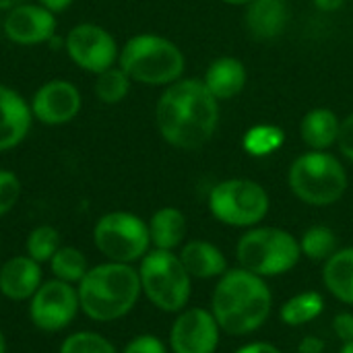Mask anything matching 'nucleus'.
<instances>
[{"mask_svg":"<svg viewBox=\"0 0 353 353\" xmlns=\"http://www.w3.org/2000/svg\"><path fill=\"white\" fill-rule=\"evenodd\" d=\"M0 353H6V337L2 331H0Z\"/></svg>","mask_w":353,"mask_h":353,"instance_id":"nucleus-40","label":"nucleus"},{"mask_svg":"<svg viewBox=\"0 0 353 353\" xmlns=\"http://www.w3.org/2000/svg\"><path fill=\"white\" fill-rule=\"evenodd\" d=\"M81 312L79 292L72 283L50 279L39 285V290L29 300L31 323L46 333H58L72 325Z\"/></svg>","mask_w":353,"mask_h":353,"instance_id":"nucleus-10","label":"nucleus"},{"mask_svg":"<svg viewBox=\"0 0 353 353\" xmlns=\"http://www.w3.org/2000/svg\"><path fill=\"white\" fill-rule=\"evenodd\" d=\"M21 196V180L10 170H0V217L8 215Z\"/></svg>","mask_w":353,"mask_h":353,"instance_id":"nucleus-30","label":"nucleus"},{"mask_svg":"<svg viewBox=\"0 0 353 353\" xmlns=\"http://www.w3.org/2000/svg\"><path fill=\"white\" fill-rule=\"evenodd\" d=\"M246 79L248 74L242 60L234 56H221L209 64L203 83L217 101H225L242 93V89L246 87Z\"/></svg>","mask_w":353,"mask_h":353,"instance_id":"nucleus-19","label":"nucleus"},{"mask_svg":"<svg viewBox=\"0 0 353 353\" xmlns=\"http://www.w3.org/2000/svg\"><path fill=\"white\" fill-rule=\"evenodd\" d=\"M122 353H168V347L157 335L145 333V335H137L132 341H128Z\"/></svg>","mask_w":353,"mask_h":353,"instance_id":"nucleus-31","label":"nucleus"},{"mask_svg":"<svg viewBox=\"0 0 353 353\" xmlns=\"http://www.w3.org/2000/svg\"><path fill=\"white\" fill-rule=\"evenodd\" d=\"M339 353H353V341H350V343H343V345H341V352Z\"/></svg>","mask_w":353,"mask_h":353,"instance_id":"nucleus-41","label":"nucleus"},{"mask_svg":"<svg viewBox=\"0 0 353 353\" xmlns=\"http://www.w3.org/2000/svg\"><path fill=\"white\" fill-rule=\"evenodd\" d=\"M290 190L310 207H331L347 190V172L329 151H308L294 159L288 172Z\"/></svg>","mask_w":353,"mask_h":353,"instance_id":"nucleus-6","label":"nucleus"},{"mask_svg":"<svg viewBox=\"0 0 353 353\" xmlns=\"http://www.w3.org/2000/svg\"><path fill=\"white\" fill-rule=\"evenodd\" d=\"M234 353H283L277 345L273 343H267V341H252V343H246L242 347H238Z\"/></svg>","mask_w":353,"mask_h":353,"instance_id":"nucleus-35","label":"nucleus"},{"mask_svg":"<svg viewBox=\"0 0 353 353\" xmlns=\"http://www.w3.org/2000/svg\"><path fill=\"white\" fill-rule=\"evenodd\" d=\"M298 242H300L302 256L312 263H327L339 250L337 234L329 225H323V223H316L304 230Z\"/></svg>","mask_w":353,"mask_h":353,"instance_id":"nucleus-24","label":"nucleus"},{"mask_svg":"<svg viewBox=\"0 0 353 353\" xmlns=\"http://www.w3.org/2000/svg\"><path fill=\"white\" fill-rule=\"evenodd\" d=\"M118 66L134 83L168 87L182 79L186 58L172 39L157 33H139L120 48Z\"/></svg>","mask_w":353,"mask_h":353,"instance_id":"nucleus-4","label":"nucleus"},{"mask_svg":"<svg viewBox=\"0 0 353 353\" xmlns=\"http://www.w3.org/2000/svg\"><path fill=\"white\" fill-rule=\"evenodd\" d=\"M341 120L329 108L310 110L300 122V137L310 151H327L337 143Z\"/></svg>","mask_w":353,"mask_h":353,"instance_id":"nucleus-21","label":"nucleus"},{"mask_svg":"<svg viewBox=\"0 0 353 353\" xmlns=\"http://www.w3.org/2000/svg\"><path fill=\"white\" fill-rule=\"evenodd\" d=\"M41 265L31 256H12L0 267V294L12 302H27L41 285Z\"/></svg>","mask_w":353,"mask_h":353,"instance_id":"nucleus-16","label":"nucleus"},{"mask_svg":"<svg viewBox=\"0 0 353 353\" xmlns=\"http://www.w3.org/2000/svg\"><path fill=\"white\" fill-rule=\"evenodd\" d=\"M147 225H149L151 246L157 248V250L174 252L186 240L188 221H186V215L180 209H176V207H161V209H157L151 215V219L147 221Z\"/></svg>","mask_w":353,"mask_h":353,"instance_id":"nucleus-20","label":"nucleus"},{"mask_svg":"<svg viewBox=\"0 0 353 353\" xmlns=\"http://www.w3.org/2000/svg\"><path fill=\"white\" fill-rule=\"evenodd\" d=\"M244 23L254 39H275L290 23V8L285 0H252L246 6Z\"/></svg>","mask_w":353,"mask_h":353,"instance_id":"nucleus-18","label":"nucleus"},{"mask_svg":"<svg viewBox=\"0 0 353 353\" xmlns=\"http://www.w3.org/2000/svg\"><path fill=\"white\" fill-rule=\"evenodd\" d=\"M283 132L277 126H269V124H261L254 126L246 132L244 137V149L254 155V157H265L269 153H275L281 145H283Z\"/></svg>","mask_w":353,"mask_h":353,"instance_id":"nucleus-28","label":"nucleus"},{"mask_svg":"<svg viewBox=\"0 0 353 353\" xmlns=\"http://www.w3.org/2000/svg\"><path fill=\"white\" fill-rule=\"evenodd\" d=\"M323 283L335 300L353 306V246L339 248L323 263Z\"/></svg>","mask_w":353,"mask_h":353,"instance_id":"nucleus-22","label":"nucleus"},{"mask_svg":"<svg viewBox=\"0 0 353 353\" xmlns=\"http://www.w3.org/2000/svg\"><path fill=\"white\" fill-rule=\"evenodd\" d=\"M56 12L39 2H23L6 10L2 17V31L8 41L17 46H39L56 35Z\"/></svg>","mask_w":353,"mask_h":353,"instance_id":"nucleus-14","label":"nucleus"},{"mask_svg":"<svg viewBox=\"0 0 353 353\" xmlns=\"http://www.w3.org/2000/svg\"><path fill=\"white\" fill-rule=\"evenodd\" d=\"M77 292L83 314L95 323H114L124 319L143 294L139 269L112 261L89 267L85 277L79 281Z\"/></svg>","mask_w":353,"mask_h":353,"instance_id":"nucleus-3","label":"nucleus"},{"mask_svg":"<svg viewBox=\"0 0 353 353\" xmlns=\"http://www.w3.org/2000/svg\"><path fill=\"white\" fill-rule=\"evenodd\" d=\"M211 215L238 230H250L265 221L271 209V199L265 186L250 178H228L215 184L209 192Z\"/></svg>","mask_w":353,"mask_h":353,"instance_id":"nucleus-8","label":"nucleus"},{"mask_svg":"<svg viewBox=\"0 0 353 353\" xmlns=\"http://www.w3.org/2000/svg\"><path fill=\"white\" fill-rule=\"evenodd\" d=\"M60 232L54 225H37L29 232L27 240H25V254L31 256L35 263L43 265L50 263L52 256L58 252L60 248Z\"/></svg>","mask_w":353,"mask_h":353,"instance_id":"nucleus-27","label":"nucleus"},{"mask_svg":"<svg viewBox=\"0 0 353 353\" xmlns=\"http://www.w3.org/2000/svg\"><path fill=\"white\" fill-rule=\"evenodd\" d=\"M139 279L147 300L161 312L178 314L190 302L192 277L176 252L151 248L139 261Z\"/></svg>","mask_w":353,"mask_h":353,"instance_id":"nucleus-7","label":"nucleus"},{"mask_svg":"<svg viewBox=\"0 0 353 353\" xmlns=\"http://www.w3.org/2000/svg\"><path fill=\"white\" fill-rule=\"evenodd\" d=\"M93 244L108 261L132 265L151 250L149 225L130 211H110L97 219Z\"/></svg>","mask_w":353,"mask_h":353,"instance_id":"nucleus-9","label":"nucleus"},{"mask_svg":"<svg viewBox=\"0 0 353 353\" xmlns=\"http://www.w3.org/2000/svg\"><path fill=\"white\" fill-rule=\"evenodd\" d=\"M39 4H43L46 8H50L52 12H62L66 10L74 0H37Z\"/></svg>","mask_w":353,"mask_h":353,"instance_id":"nucleus-36","label":"nucleus"},{"mask_svg":"<svg viewBox=\"0 0 353 353\" xmlns=\"http://www.w3.org/2000/svg\"><path fill=\"white\" fill-rule=\"evenodd\" d=\"M219 341L221 329L213 312L201 306H186L170 329L172 353H215Z\"/></svg>","mask_w":353,"mask_h":353,"instance_id":"nucleus-12","label":"nucleus"},{"mask_svg":"<svg viewBox=\"0 0 353 353\" xmlns=\"http://www.w3.org/2000/svg\"><path fill=\"white\" fill-rule=\"evenodd\" d=\"M337 147L341 155L353 163V114H350L345 120H341L339 137H337Z\"/></svg>","mask_w":353,"mask_h":353,"instance_id":"nucleus-32","label":"nucleus"},{"mask_svg":"<svg viewBox=\"0 0 353 353\" xmlns=\"http://www.w3.org/2000/svg\"><path fill=\"white\" fill-rule=\"evenodd\" d=\"M238 267L269 279L290 273L302 259L300 242L294 234L275 225H256L242 234L236 244Z\"/></svg>","mask_w":353,"mask_h":353,"instance_id":"nucleus-5","label":"nucleus"},{"mask_svg":"<svg viewBox=\"0 0 353 353\" xmlns=\"http://www.w3.org/2000/svg\"><path fill=\"white\" fill-rule=\"evenodd\" d=\"M23 2H27V0H0V10H10V8H14L17 4H23Z\"/></svg>","mask_w":353,"mask_h":353,"instance_id":"nucleus-38","label":"nucleus"},{"mask_svg":"<svg viewBox=\"0 0 353 353\" xmlns=\"http://www.w3.org/2000/svg\"><path fill=\"white\" fill-rule=\"evenodd\" d=\"M178 256L192 279H205V281L219 279L230 269L228 259L221 252V248H217L213 242H207V240L184 242L180 246Z\"/></svg>","mask_w":353,"mask_h":353,"instance_id":"nucleus-17","label":"nucleus"},{"mask_svg":"<svg viewBox=\"0 0 353 353\" xmlns=\"http://www.w3.org/2000/svg\"><path fill=\"white\" fill-rule=\"evenodd\" d=\"M95 77H97L95 79V95L101 103L114 105V103H120L126 99L132 81L120 66H112Z\"/></svg>","mask_w":353,"mask_h":353,"instance_id":"nucleus-26","label":"nucleus"},{"mask_svg":"<svg viewBox=\"0 0 353 353\" xmlns=\"http://www.w3.org/2000/svg\"><path fill=\"white\" fill-rule=\"evenodd\" d=\"M0 27H2V17H0Z\"/></svg>","mask_w":353,"mask_h":353,"instance_id":"nucleus-42","label":"nucleus"},{"mask_svg":"<svg viewBox=\"0 0 353 353\" xmlns=\"http://www.w3.org/2000/svg\"><path fill=\"white\" fill-rule=\"evenodd\" d=\"M219 124V101L201 79H180L165 87L155 105L161 139L182 151L205 147Z\"/></svg>","mask_w":353,"mask_h":353,"instance_id":"nucleus-1","label":"nucleus"},{"mask_svg":"<svg viewBox=\"0 0 353 353\" xmlns=\"http://www.w3.org/2000/svg\"><path fill=\"white\" fill-rule=\"evenodd\" d=\"M221 329L232 337H248L265 327L273 312V294L267 279L238 267L228 269L215 283L209 308Z\"/></svg>","mask_w":353,"mask_h":353,"instance_id":"nucleus-2","label":"nucleus"},{"mask_svg":"<svg viewBox=\"0 0 353 353\" xmlns=\"http://www.w3.org/2000/svg\"><path fill=\"white\" fill-rule=\"evenodd\" d=\"M29 105L33 120L46 126H62L79 116L83 97L74 83L66 79H52L37 87Z\"/></svg>","mask_w":353,"mask_h":353,"instance_id":"nucleus-13","label":"nucleus"},{"mask_svg":"<svg viewBox=\"0 0 353 353\" xmlns=\"http://www.w3.org/2000/svg\"><path fill=\"white\" fill-rule=\"evenodd\" d=\"M343 4H345V0H314V6L325 12H333L337 8H341Z\"/></svg>","mask_w":353,"mask_h":353,"instance_id":"nucleus-37","label":"nucleus"},{"mask_svg":"<svg viewBox=\"0 0 353 353\" xmlns=\"http://www.w3.org/2000/svg\"><path fill=\"white\" fill-rule=\"evenodd\" d=\"M48 265H50V271L56 279L72 283V285L79 283L85 277V273L89 271L85 254L74 246H60Z\"/></svg>","mask_w":353,"mask_h":353,"instance_id":"nucleus-25","label":"nucleus"},{"mask_svg":"<svg viewBox=\"0 0 353 353\" xmlns=\"http://www.w3.org/2000/svg\"><path fill=\"white\" fill-rule=\"evenodd\" d=\"M221 2H225V4H230V6H248L252 0H221Z\"/></svg>","mask_w":353,"mask_h":353,"instance_id":"nucleus-39","label":"nucleus"},{"mask_svg":"<svg viewBox=\"0 0 353 353\" xmlns=\"http://www.w3.org/2000/svg\"><path fill=\"white\" fill-rule=\"evenodd\" d=\"M64 50L68 58L83 70L91 74H99L118 62L120 48L114 35L95 23H79L74 25L64 39Z\"/></svg>","mask_w":353,"mask_h":353,"instance_id":"nucleus-11","label":"nucleus"},{"mask_svg":"<svg viewBox=\"0 0 353 353\" xmlns=\"http://www.w3.org/2000/svg\"><path fill=\"white\" fill-rule=\"evenodd\" d=\"M333 333L337 335L341 345L353 341V312H339L333 319Z\"/></svg>","mask_w":353,"mask_h":353,"instance_id":"nucleus-33","label":"nucleus"},{"mask_svg":"<svg viewBox=\"0 0 353 353\" xmlns=\"http://www.w3.org/2000/svg\"><path fill=\"white\" fill-rule=\"evenodd\" d=\"M58 353H118V350L95 331H77L62 341Z\"/></svg>","mask_w":353,"mask_h":353,"instance_id":"nucleus-29","label":"nucleus"},{"mask_svg":"<svg viewBox=\"0 0 353 353\" xmlns=\"http://www.w3.org/2000/svg\"><path fill=\"white\" fill-rule=\"evenodd\" d=\"M325 350H327V343L316 335H306L298 343V353H325Z\"/></svg>","mask_w":353,"mask_h":353,"instance_id":"nucleus-34","label":"nucleus"},{"mask_svg":"<svg viewBox=\"0 0 353 353\" xmlns=\"http://www.w3.org/2000/svg\"><path fill=\"white\" fill-rule=\"evenodd\" d=\"M325 312V298L321 292L308 290L292 296L279 308V319L285 327L298 329L316 321Z\"/></svg>","mask_w":353,"mask_h":353,"instance_id":"nucleus-23","label":"nucleus"},{"mask_svg":"<svg viewBox=\"0 0 353 353\" xmlns=\"http://www.w3.org/2000/svg\"><path fill=\"white\" fill-rule=\"evenodd\" d=\"M29 101L12 87L0 83V153L19 147L31 130Z\"/></svg>","mask_w":353,"mask_h":353,"instance_id":"nucleus-15","label":"nucleus"}]
</instances>
